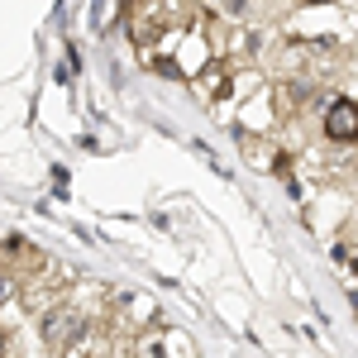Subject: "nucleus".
Segmentation results:
<instances>
[{
    "label": "nucleus",
    "instance_id": "nucleus-1",
    "mask_svg": "<svg viewBox=\"0 0 358 358\" xmlns=\"http://www.w3.org/2000/svg\"><path fill=\"white\" fill-rule=\"evenodd\" d=\"M325 134H330L334 143H349V138L358 143V106L354 101H334L330 106V115H325Z\"/></svg>",
    "mask_w": 358,
    "mask_h": 358
}]
</instances>
